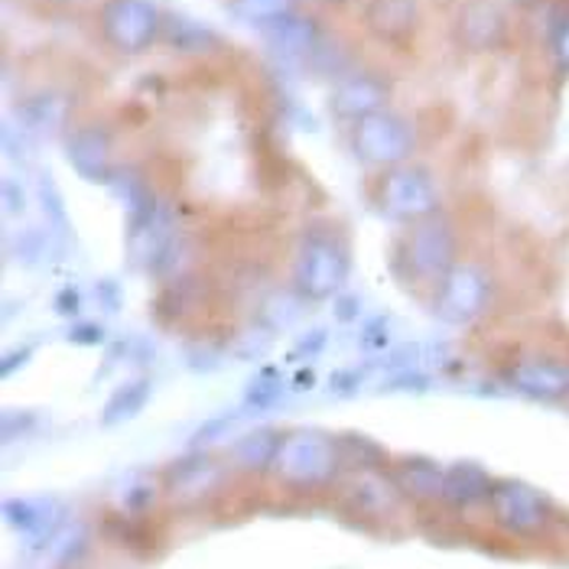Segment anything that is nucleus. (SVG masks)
Instances as JSON below:
<instances>
[{
	"instance_id": "f257e3e1",
	"label": "nucleus",
	"mask_w": 569,
	"mask_h": 569,
	"mask_svg": "<svg viewBox=\"0 0 569 569\" xmlns=\"http://www.w3.org/2000/svg\"><path fill=\"white\" fill-rule=\"evenodd\" d=\"M351 254L342 234L332 228H309L293 261V290L307 303L336 300L349 283Z\"/></svg>"
},
{
	"instance_id": "f03ea898",
	"label": "nucleus",
	"mask_w": 569,
	"mask_h": 569,
	"mask_svg": "<svg viewBox=\"0 0 569 569\" xmlns=\"http://www.w3.org/2000/svg\"><path fill=\"white\" fill-rule=\"evenodd\" d=\"M342 466H346L342 439L316 427H297L283 433L273 476L290 488H319L332 482Z\"/></svg>"
},
{
	"instance_id": "7ed1b4c3",
	"label": "nucleus",
	"mask_w": 569,
	"mask_h": 569,
	"mask_svg": "<svg viewBox=\"0 0 569 569\" xmlns=\"http://www.w3.org/2000/svg\"><path fill=\"white\" fill-rule=\"evenodd\" d=\"M400 263L407 267L413 280L439 283L459 263L456 228L439 212L430 219L407 224V234L400 241Z\"/></svg>"
},
{
	"instance_id": "20e7f679",
	"label": "nucleus",
	"mask_w": 569,
	"mask_h": 569,
	"mask_svg": "<svg viewBox=\"0 0 569 569\" xmlns=\"http://www.w3.org/2000/svg\"><path fill=\"white\" fill-rule=\"evenodd\" d=\"M98 27L101 40L121 56H140L163 40V13L153 0H104Z\"/></svg>"
},
{
	"instance_id": "39448f33",
	"label": "nucleus",
	"mask_w": 569,
	"mask_h": 569,
	"mask_svg": "<svg viewBox=\"0 0 569 569\" xmlns=\"http://www.w3.org/2000/svg\"><path fill=\"white\" fill-rule=\"evenodd\" d=\"M378 206L385 216L403 224L430 219L439 212L437 182L423 167H413V163L391 167L378 179Z\"/></svg>"
},
{
	"instance_id": "423d86ee",
	"label": "nucleus",
	"mask_w": 569,
	"mask_h": 569,
	"mask_svg": "<svg viewBox=\"0 0 569 569\" xmlns=\"http://www.w3.org/2000/svg\"><path fill=\"white\" fill-rule=\"evenodd\" d=\"M491 303V280L479 263L459 261L433 293V316L446 326H472Z\"/></svg>"
},
{
	"instance_id": "0eeeda50",
	"label": "nucleus",
	"mask_w": 569,
	"mask_h": 569,
	"mask_svg": "<svg viewBox=\"0 0 569 569\" xmlns=\"http://www.w3.org/2000/svg\"><path fill=\"white\" fill-rule=\"evenodd\" d=\"M413 147H417L413 128L395 111H378L351 128V150L368 167H381V170L400 167L410 160Z\"/></svg>"
},
{
	"instance_id": "6e6552de",
	"label": "nucleus",
	"mask_w": 569,
	"mask_h": 569,
	"mask_svg": "<svg viewBox=\"0 0 569 569\" xmlns=\"http://www.w3.org/2000/svg\"><path fill=\"white\" fill-rule=\"evenodd\" d=\"M488 508H491L495 525L515 537H537L550 527V518H553L550 498L540 488L518 482V479L495 482L488 495Z\"/></svg>"
},
{
	"instance_id": "1a4fd4ad",
	"label": "nucleus",
	"mask_w": 569,
	"mask_h": 569,
	"mask_svg": "<svg viewBox=\"0 0 569 569\" xmlns=\"http://www.w3.org/2000/svg\"><path fill=\"white\" fill-rule=\"evenodd\" d=\"M505 381L530 400L560 403L569 397V361L553 355H525L505 368Z\"/></svg>"
},
{
	"instance_id": "9d476101",
	"label": "nucleus",
	"mask_w": 569,
	"mask_h": 569,
	"mask_svg": "<svg viewBox=\"0 0 569 569\" xmlns=\"http://www.w3.org/2000/svg\"><path fill=\"white\" fill-rule=\"evenodd\" d=\"M388 101H391V82L378 72H351L336 82L332 98H329L336 118L351 121V124L378 111H388Z\"/></svg>"
},
{
	"instance_id": "9b49d317",
	"label": "nucleus",
	"mask_w": 569,
	"mask_h": 569,
	"mask_svg": "<svg viewBox=\"0 0 569 569\" xmlns=\"http://www.w3.org/2000/svg\"><path fill=\"white\" fill-rule=\"evenodd\" d=\"M508 40V17L495 0H466L456 13V43L466 52H491Z\"/></svg>"
},
{
	"instance_id": "f8f14e48",
	"label": "nucleus",
	"mask_w": 569,
	"mask_h": 569,
	"mask_svg": "<svg viewBox=\"0 0 569 569\" xmlns=\"http://www.w3.org/2000/svg\"><path fill=\"white\" fill-rule=\"evenodd\" d=\"M176 244L173 219L167 212V206H160L150 219L128 228V254L137 267L147 270H160V263L170 258Z\"/></svg>"
},
{
	"instance_id": "ddd939ff",
	"label": "nucleus",
	"mask_w": 569,
	"mask_h": 569,
	"mask_svg": "<svg viewBox=\"0 0 569 569\" xmlns=\"http://www.w3.org/2000/svg\"><path fill=\"white\" fill-rule=\"evenodd\" d=\"M3 521L33 543H49L62 527V505L56 498H7Z\"/></svg>"
},
{
	"instance_id": "4468645a",
	"label": "nucleus",
	"mask_w": 569,
	"mask_h": 569,
	"mask_svg": "<svg viewBox=\"0 0 569 569\" xmlns=\"http://www.w3.org/2000/svg\"><path fill=\"white\" fill-rule=\"evenodd\" d=\"M66 157L72 163V170L88 179V182H104L114 173L111 167V133L104 128H79L69 133L66 140Z\"/></svg>"
},
{
	"instance_id": "2eb2a0df",
	"label": "nucleus",
	"mask_w": 569,
	"mask_h": 569,
	"mask_svg": "<svg viewBox=\"0 0 569 569\" xmlns=\"http://www.w3.org/2000/svg\"><path fill=\"white\" fill-rule=\"evenodd\" d=\"M417 23H420L417 0H368L365 7V27L381 43H407Z\"/></svg>"
},
{
	"instance_id": "dca6fc26",
	"label": "nucleus",
	"mask_w": 569,
	"mask_h": 569,
	"mask_svg": "<svg viewBox=\"0 0 569 569\" xmlns=\"http://www.w3.org/2000/svg\"><path fill=\"white\" fill-rule=\"evenodd\" d=\"M319 40H322L319 23L312 17H307V13H297V10L263 30V43H267V49L273 56H280V59H307V56H316Z\"/></svg>"
},
{
	"instance_id": "f3484780",
	"label": "nucleus",
	"mask_w": 569,
	"mask_h": 569,
	"mask_svg": "<svg viewBox=\"0 0 569 569\" xmlns=\"http://www.w3.org/2000/svg\"><path fill=\"white\" fill-rule=\"evenodd\" d=\"M219 482V462H216L212 456H206V452H196V449H192L186 459H179V462H173V466L167 469V491H170L173 498H182V501L202 498V495L216 491Z\"/></svg>"
},
{
	"instance_id": "a211bd4d",
	"label": "nucleus",
	"mask_w": 569,
	"mask_h": 569,
	"mask_svg": "<svg viewBox=\"0 0 569 569\" xmlns=\"http://www.w3.org/2000/svg\"><path fill=\"white\" fill-rule=\"evenodd\" d=\"M491 476L485 472L482 466L476 462H456L446 469V479H442V501L449 508H476L488 501L491 495Z\"/></svg>"
},
{
	"instance_id": "6ab92c4d",
	"label": "nucleus",
	"mask_w": 569,
	"mask_h": 569,
	"mask_svg": "<svg viewBox=\"0 0 569 569\" xmlns=\"http://www.w3.org/2000/svg\"><path fill=\"white\" fill-rule=\"evenodd\" d=\"M391 479H395L397 491L413 498V501H442L446 469L430 462V459H403Z\"/></svg>"
},
{
	"instance_id": "aec40b11",
	"label": "nucleus",
	"mask_w": 569,
	"mask_h": 569,
	"mask_svg": "<svg viewBox=\"0 0 569 569\" xmlns=\"http://www.w3.org/2000/svg\"><path fill=\"white\" fill-rule=\"evenodd\" d=\"M280 442H283V433H277V430H270V427L248 430L244 437H238L231 442V459H234V466L244 469V472H267V469H273V462H277Z\"/></svg>"
},
{
	"instance_id": "412c9836",
	"label": "nucleus",
	"mask_w": 569,
	"mask_h": 569,
	"mask_svg": "<svg viewBox=\"0 0 569 569\" xmlns=\"http://www.w3.org/2000/svg\"><path fill=\"white\" fill-rule=\"evenodd\" d=\"M163 40L173 46L176 52H209L212 46H219V33L209 23H199L192 17L170 13L163 17Z\"/></svg>"
},
{
	"instance_id": "4be33fe9",
	"label": "nucleus",
	"mask_w": 569,
	"mask_h": 569,
	"mask_svg": "<svg viewBox=\"0 0 569 569\" xmlns=\"http://www.w3.org/2000/svg\"><path fill=\"white\" fill-rule=\"evenodd\" d=\"M66 114H69V104L56 91H40L20 104V121L30 133H56L66 124Z\"/></svg>"
},
{
	"instance_id": "5701e85b",
	"label": "nucleus",
	"mask_w": 569,
	"mask_h": 569,
	"mask_svg": "<svg viewBox=\"0 0 569 569\" xmlns=\"http://www.w3.org/2000/svg\"><path fill=\"white\" fill-rule=\"evenodd\" d=\"M150 391H153L150 388V378H131V381H124L114 395L108 397V403L101 410V427H118V423L133 420L147 407Z\"/></svg>"
},
{
	"instance_id": "b1692460",
	"label": "nucleus",
	"mask_w": 569,
	"mask_h": 569,
	"mask_svg": "<svg viewBox=\"0 0 569 569\" xmlns=\"http://www.w3.org/2000/svg\"><path fill=\"white\" fill-rule=\"evenodd\" d=\"M228 17L244 23V27H261L267 30L270 23L283 20L287 13L297 10V0H228Z\"/></svg>"
},
{
	"instance_id": "393cba45",
	"label": "nucleus",
	"mask_w": 569,
	"mask_h": 569,
	"mask_svg": "<svg viewBox=\"0 0 569 569\" xmlns=\"http://www.w3.org/2000/svg\"><path fill=\"white\" fill-rule=\"evenodd\" d=\"M303 307H307V300L293 287L283 290V293H270L261 307V322L270 332H283V329H290L300 319Z\"/></svg>"
},
{
	"instance_id": "a878e982",
	"label": "nucleus",
	"mask_w": 569,
	"mask_h": 569,
	"mask_svg": "<svg viewBox=\"0 0 569 569\" xmlns=\"http://www.w3.org/2000/svg\"><path fill=\"white\" fill-rule=\"evenodd\" d=\"M280 397H283V378H280V371H277V368H261V371L248 381L244 403L254 407V410H267V407H273Z\"/></svg>"
},
{
	"instance_id": "bb28decb",
	"label": "nucleus",
	"mask_w": 569,
	"mask_h": 569,
	"mask_svg": "<svg viewBox=\"0 0 569 569\" xmlns=\"http://www.w3.org/2000/svg\"><path fill=\"white\" fill-rule=\"evenodd\" d=\"M238 423V413H221V417H212L209 423H202L196 433H192V439H189V446L196 449V452H202L206 446H212V442H221L224 439V433L231 430Z\"/></svg>"
},
{
	"instance_id": "cd10ccee",
	"label": "nucleus",
	"mask_w": 569,
	"mask_h": 569,
	"mask_svg": "<svg viewBox=\"0 0 569 569\" xmlns=\"http://www.w3.org/2000/svg\"><path fill=\"white\" fill-rule=\"evenodd\" d=\"M40 202H43L46 212V228L52 224V228L66 231V206H62V196H59V189H56V182H52L49 173L40 176Z\"/></svg>"
},
{
	"instance_id": "c85d7f7f",
	"label": "nucleus",
	"mask_w": 569,
	"mask_h": 569,
	"mask_svg": "<svg viewBox=\"0 0 569 569\" xmlns=\"http://www.w3.org/2000/svg\"><path fill=\"white\" fill-rule=\"evenodd\" d=\"M550 52H553L557 72L569 76V13H563L550 30Z\"/></svg>"
},
{
	"instance_id": "c756f323",
	"label": "nucleus",
	"mask_w": 569,
	"mask_h": 569,
	"mask_svg": "<svg viewBox=\"0 0 569 569\" xmlns=\"http://www.w3.org/2000/svg\"><path fill=\"white\" fill-rule=\"evenodd\" d=\"M3 212L7 216H23L27 212V192L20 189L17 179H3Z\"/></svg>"
},
{
	"instance_id": "7c9ffc66",
	"label": "nucleus",
	"mask_w": 569,
	"mask_h": 569,
	"mask_svg": "<svg viewBox=\"0 0 569 569\" xmlns=\"http://www.w3.org/2000/svg\"><path fill=\"white\" fill-rule=\"evenodd\" d=\"M69 342H76V346H101L104 342V329L94 326V322H76L69 329Z\"/></svg>"
},
{
	"instance_id": "2f4dec72",
	"label": "nucleus",
	"mask_w": 569,
	"mask_h": 569,
	"mask_svg": "<svg viewBox=\"0 0 569 569\" xmlns=\"http://www.w3.org/2000/svg\"><path fill=\"white\" fill-rule=\"evenodd\" d=\"M153 485L150 482H140L128 488V495H124V508H131V511H143V508H150L153 505Z\"/></svg>"
},
{
	"instance_id": "473e14b6",
	"label": "nucleus",
	"mask_w": 569,
	"mask_h": 569,
	"mask_svg": "<svg viewBox=\"0 0 569 569\" xmlns=\"http://www.w3.org/2000/svg\"><path fill=\"white\" fill-rule=\"evenodd\" d=\"M358 381H361V375H358V371H339V375L329 381V388H332L336 395H349V391L358 388Z\"/></svg>"
},
{
	"instance_id": "72a5a7b5",
	"label": "nucleus",
	"mask_w": 569,
	"mask_h": 569,
	"mask_svg": "<svg viewBox=\"0 0 569 569\" xmlns=\"http://www.w3.org/2000/svg\"><path fill=\"white\" fill-rule=\"evenodd\" d=\"M56 309H59L62 316H79V293H76L72 287H66V290L56 297Z\"/></svg>"
},
{
	"instance_id": "f704fd0d",
	"label": "nucleus",
	"mask_w": 569,
	"mask_h": 569,
	"mask_svg": "<svg viewBox=\"0 0 569 569\" xmlns=\"http://www.w3.org/2000/svg\"><path fill=\"white\" fill-rule=\"evenodd\" d=\"M94 297H98V300H104L108 312H114V309H118V287H114L111 280L94 283Z\"/></svg>"
},
{
	"instance_id": "c9c22d12",
	"label": "nucleus",
	"mask_w": 569,
	"mask_h": 569,
	"mask_svg": "<svg viewBox=\"0 0 569 569\" xmlns=\"http://www.w3.org/2000/svg\"><path fill=\"white\" fill-rule=\"evenodd\" d=\"M326 346V329H316V332H309L307 342H300L297 346V355H307V358H312L316 351Z\"/></svg>"
},
{
	"instance_id": "e433bc0d",
	"label": "nucleus",
	"mask_w": 569,
	"mask_h": 569,
	"mask_svg": "<svg viewBox=\"0 0 569 569\" xmlns=\"http://www.w3.org/2000/svg\"><path fill=\"white\" fill-rule=\"evenodd\" d=\"M351 307H361L358 297H351V293H339V297H336V309H339V319H342V322L358 319V312H351Z\"/></svg>"
},
{
	"instance_id": "4c0bfd02",
	"label": "nucleus",
	"mask_w": 569,
	"mask_h": 569,
	"mask_svg": "<svg viewBox=\"0 0 569 569\" xmlns=\"http://www.w3.org/2000/svg\"><path fill=\"white\" fill-rule=\"evenodd\" d=\"M316 3H342V0H316Z\"/></svg>"
},
{
	"instance_id": "58836bf2",
	"label": "nucleus",
	"mask_w": 569,
	"mask_h": 569,
	"mask_svg": "<svg viewBox=\"0 0 569 569\" xmlns=\"http://www.w3.org/2000/svg\"><path fill=\"white\" fill-rule=\"evenodd\" d=\"M49 3H72V0H49Z\"/></svg>"
},
{
	"instance_id": "ea45409f",
	"label": "nucleus",
	"mask_w": 569,
	"mask_h": 569,
	"mask_svg": "<svg viewBox=\"0 0 569 569\" xmlns=\"http://www.w3.org/2000/svg\"><path fill=\"white\" fill-rule=\"evenodd\" d=\"M567 13H569V0H567Z\"/></svg>"
}]
</instances>
